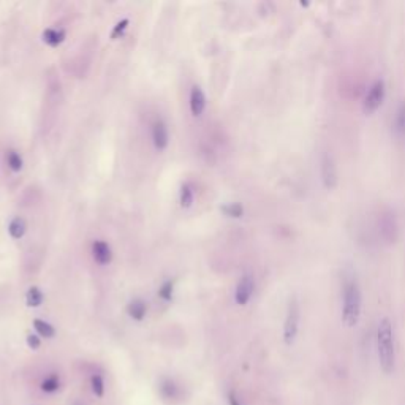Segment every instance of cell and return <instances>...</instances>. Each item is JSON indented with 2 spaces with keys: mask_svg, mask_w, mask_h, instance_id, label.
<instances>
[{
  "mask_svg": "<svg viewBox=\"0 0 405 405\" xmlns=\"http://www.w3.org/2000/svg\"><path fill=\"white\" fill-rule=\"evenodd\" d=\"M362 310V291L354 274H348L342 287V323L354 328L359 323Z\"/></svg>",
  "mask_w": 405,
  "mask_h": 405,
  "instance_id": "obj_1",
  "label": "cell"
},
{
  "mask_svg": "<svg viewBox=\"0 0 405 405\" xmlns=\"http://www.w3.org/2000/svg\"><path fill=\"white\" fill-rule=\"evenodd\" d=\"M385 99V81L383 78H377L367 89V94L364 97L362 101V111L366 114H372L375 112L380 106H382Z\"/></svg>",
  "mask_w": 405,
  "mask_h": 405,
  "instance_id": "obj_4",
  "label": "cell"
},
{
  "mask_svg": "<svg viewBox=\"0 0 405 405\" xmlns=\"http://www.w3.org/2000/svg\"><path fill=\"white\" fill-rule=\"evenodd\" d=\"M207 108V97L200 86H192L189 92V109L193 117H201Z\"/></svg>",
  "mask_w": 405,
  "mask_h": 405,
  "instance_id": "obj_9",
  "label": "cell"
},
{
  "mask_svg": "<svg viewBox=\"0 0 405 405\" xmlns=\"http://www.w3.org/2000/svg\"><path fill=\"white\" fill-rule=\"evenodd\" d=\"M45 301V293L42 288L38 287H30L26 293V304L29 307H40Z\"/></svg>",
  "mask_w": 405,
  "mask_h": 405,
  "instance_id": "obj_20",
  "label": "cell"
},
{
  "mask_svg": "<svg viewBox=\"0 0 405 405\" xmlns=\"http://www.w3.org/2000/svg\"><path fill=\"white\" fill-rule=\"evenodd\" d=\"M160 393L165 399H174L179 396V386L171 378H163L160 383Z\"/></svg>",
  "mask_w": 405,
  "mask_h": 405,
  "instance_id": "obj_19",
  "label": "cell"
},
{
  "mask_svg": "<svg viewBox=\"0 0 405 405\" xmlns=\"http://www.w3.org/2000/svg\"><path fill=\"white\" fill-rule=\"evenodd\" d=\"M173 295H174V280L168 279V280H165L160 285V288H158V298L161 299V301L169 303V301H173Z\"/></svg>",
  "mask_w": 405,
  "mask_h": 405,
  "instance_id": "obj_21",
  "label": "cell"
},
{
  "mask_svg": "<svg viewBox=\"0 0 405 405\" xmlns=\"http://www.w3.org/2000/svg\"><path fill=\"white\" fill-rule=\"evenodd\" d=\"M127 315L135 321H143L148 313V303L141 298H133L130 303L127 304Z\"/></svg>",
  "mask_w": 405,
  "mask_h": 405,
  "instance_id": "obj_11",
  "label": "cell"
},
{
  "mask_svg": "<svg viewBox=\"0 0 405 405\" xmlns=\"http://www.w3.org/2000/svg\"><path fill=\"white\" fill-rule=\"evenodd\" d=\"M193 201H195V189L190 182H184L179 189V204L184 209H189L193 206Z\"/></svg>",
  "mask_w": 405,
  "mask_h": 405,
  "instance_id": "obj_16",
  "label": "cell"
},
{
  "mask_svg": "<svg viewBox=\"0 0 405 405\" xmlns=\"http://www.w3.org/2000/svg\"><path fill=\"white\" fill-rule=\"evenodd\" d=\"M222 210L228 217H234V218H239L244 214V207H242L239 202H228V204L222 207Z\"/></svg>",
  "mask_w": 405,
  "mask_h": 405,
  "instance_id": "obj_23",
  "label": "cell"
},
{
  "mask_svg": "<svg viewBox=\"0 0 405 405\" xmlns=\"http://www.w3.org/2000/svg\"><path fill=\"white\" fill-rule=\"evenodd\" d=\"M377 353L380 369L385 374H391L396 367V344H394V331L390 318H382L377 326Z\"/></svg>",
  "mask_w": 405,
  "mask_h": 405,
  "instance_id": "obj_2",
  "label": "cell"
},
{
  "mask_svg": "<svg viewBox=\"0 0 405 405\" xmlns=\"http://www.w3.org/2000/svg\"><path fill=\"white\" fill-rule=\"evenodd\" d=\"M299 320H301V312H299V304L293 298L290 299L287 307L285 321H283V342L287 345H291L298 337L299 331Z\"/></svg>",
  "mask_w": 405,
  "mask_h": 405,
  "instance_id": "obj_3",
  "label": "cell"
},
{
  "mask_svg": "<svg viewBox=\"0 0 405 405\" xmlns=\"http://www.w3.org/2000/svg\"><path fill=\"white\" fill-rule=\"evenodd\" d=\"M320 176H321V182L328 190H333L337 182V165L334 157L331 155L329 152H323L321 160H320Z\"/></svg>",
  "mask_w": 405,
  "mask_h": 405,
  "instance_id": "obj_5",
  "label": "cell"
},
{
  "mask_svg": "<svg viewBox=\"0 0 405 405\" xmlns=\"http://www.w3.org/2000/svg\"><path fill=\"white\" fill-rule=\"evenodd\" d=\"M91 390L97 398H103L104 396V380L101 375L95 374L91 377Z\"/></svg>",
  "mask_w": 405,
  "mask_h": 405,
  "instance_id": "obj_22",
  "label": "cell"
},
{
  "mask_svg": "<svg viewBox=\"0 0 405 405\" xmlns=\"http://www.w3.org/2000/svg\"><path fill=\"white\" fill-rule=\"evenodd\" d=\"M34 328H35V333L40 337H45V339H52L55 336V333H57L51 323H48L45 320H40V318L34 320Z\"/></svg>",
  "mask_w": 405,
  "mask_h": 405,
  "instance_id": "obj_18",
  "label": "cell"
},
{
  "mask_svg": "<svg viewBox=\"0 0 405 405\" xmlns=\"http://www.w3.org/2000/svg\"><path fill=\"white\" fill-rule=\"evenodd\" d=\"M380 231H382V236L388 241V242H394V239L398 238V223H396L394 214L388 212L382 217L380 220Z\"/></svg>",
  "mask_w": 405,
  "mask_h": 405,
  "instance_id": "obj_10",
  "label": "cell"
},
{
  "mask_svg": "<svg viewBox=\"0 0 405 405\" xmlns=\"http://www.w3.org/2000/svg\"><path fill=\"white\" fill-rule=\"evenodd\" d=\"M27 345L32 350H38L40 345H42V340H40V336L38 334H29L27 336Z\"/></svg>",
  "mask_w": 405,
  "mask_h": 405,
  "instance_id": "obj_25",
  "label": "cell"
},
{
  "mask_svg": "<svg viewBox=\"0 0 405 405\" xmlns=\"http://www.w3.org/2000/svg\"><path fill=\"white\" fill-rule=\"evenodd\" d=\"M393 132L396 136L405 138V100H402L398 109H396V114L393 119Z\"/></svg>",
  "mask_w": 405,
  "mask_h": 405,
  "instance_id": "obj_13",
  "label": "cell"
},
{
  "mask_svg": "<svg viewBox=\"0 0 405 405\" xmlns=\"http://www.w3.org/2000/svg\"><path fill=\"white\" fill-rule=\"evenodd\" d=\"M228 404H230V405H241V402H239V399H238V396L234 394V393H230V394H228Z\"/></svg>",
  "mask_w": 405,
  "mask_h": 405,
  "instance_id": "obj_26",
  "label": "cell"
},
{
  "mask_svg": "<svg viewBox=\"0 0 405 405\" xmlns=\"http://www.w3.org/2000/svg\"><path fill=\"white\" fill-rule=\"evenodd\" d=\"M5 163L8 166V169L13 173H19L21 169L24 168V158L19 153V151L16 149H6L5 151Z\"/></svg>",
  "mask_w": 405,
  "mask_h": 405,
  "instance_id": "obj_14",
  "label": "cell"
},
{
  "mask_svg": "<svg viewBox=\"0 0 405 405\" xmlns=\"http://www.w3.org/2000/svg\"><path fill=\"white\" fill-rule=\"evenodd\" d=\"M42 38H43V42L48 45V46H59L63 40H65V32L60 30V29H54V27H48L43 30V34H42Z\"/></svg>",
  "mask_w": 405,
  "mask_h": 405,
  "instance_id": "obj_15",
  "label": "cell"
},
{
  "mask_svg": "<svg viewBox=\"0 0 405 405\" xmlns=\"http://www.w3.org/2000/svg\"><path fill=\"white\" fill-rule=\"evenodd\" d=\"M255 291V279L252 274H244L238 280L236 288H234V303L238 305H247L252 299Z\"/></svg>",
  "mask_w": 405,
  "mask_h": 405,
  "instance_id": "obj_7",
  "label": "cell"
},
{
  "mask_svg": "<svg viewBox=\"0 0 405 405\" xmlns=\"http://www.w3.org/2000/svg\"><path fill=\"white\" fill-rule=\"evenodd\" d=\"M60 377L57 374H51L48 375L42 380V383H40V390L46 394H54L60 390Z\"/></svg>",
  "mask_w": 405,
  "mask_h": 405,
  "instance_id": "obj_17",
  "label": "cell"
},
{
  "mask_svg": "<svg viewBox=\"0 0 405 405\" xmlns=\"http://www.w3.org/2000/svg\"><path fill=\"white\" fill-rule=\"evenodd\" d=\"M128 24H130V21H128V19H122V21H119V22L116 24L114 30H112L111 38H112V40H116V38H119L120 35H124V32L127 30Z\"/></svg>",
  "mask_w": 405,
  "mask_h": 405,
  "instance_id": "obj_24",
  "label": "cell"
},
{
  "mask_svg": "<svg viewBox=\"0 0 405 405\" xmlns=\"http://www.w3.org/2000/svg\"><path fill=\"white\" fill-rule=\"evenodd\" d=\"M91 256L95 264L99 266H108L112 263V249H111V244L108 241H103V239H95L92 241L91 244Z\"/></svg>",
  "mask_w": 405,
  "mask_h": 405,
  "instance_id": "obj_8",
  "label": "cell"
},
{
  "mask_svg": "<svg viewBox=\"0 0 405 405\" xmlns=\"http://www.w3.org/2000/svg\"><path fill=\"white\" fill-rule=\"evenodd\" d=\"M73 405H81V404H79V402H75V404H73Z\"/></svg>",
  "mask_w": 405,
  "mask_h": 405,
  "instance_id": "obj_27",
  "label": "cell"
},
{
  "mask_svg": "<svg viewBox=\"0 0 405 405\" xmlns=\"http://www.w3.org/2000/svg\"><path fill=\"white\" fill-rule=\"evenodd\" d=\"M151 141L158 152L168 149L169 146V128L161 117H155L151 122Z\"/></svg>",
  "mask_w": 405,
  "mask_h": 405,
  "instance_id": "obj_6",
  "label": "cell"
},
{
  "mask_svg": "<svg viewBox=\"0 0 405 405\" xmlns=\"http://www.w3.org/2000/svg\"><path fill=\"white\" fill-rule=\"evenodd\" d=\"M27 231V222L22 217H13L10 223H8V234L14 241H19L24 238V234Z\"/></svg>",
  "mask_w": 405,
  "mask_h": 405,
  "instance_id": "obj_12",
  "label": "cell"
}]
</instances>
